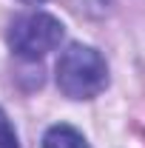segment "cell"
Segmentation results:
<instances>
[{
    "label": "cell",
    "instance_id": "1",
    "mask_svg": "<svg viewBox=\"0 0 145 148\" xmlns=\"http://www.w3.org/2000/svg\"><path fill=\"white\" fill-rule=\"evenodd\" d=\"M108 86V66L91 46L71 43L57 60V88L68 100H91Z\"/></svg>",
    "mask_w": 145,
    "mask_h": 148
},
{
    "label": "cell",
    "instance_id": "2",
    "mask_svg": "<svg viewBox=\"0 0 145 148\" xmlns=\"http://www.w3.org/2000/svg\"><path fill=\"white\" fill-rule=\"evenodd\" d=\"M66 34L63 23L46 12H31V14H23L9 26V46L12 51L23 60H40L49 51H54L60 46V40Z\"/></svg>",
    "mask_w": 145,
    "mask_h": 148
},
{
    "label": "cell",
    "instance_id": "5",
    "mask_svg": "<svg viewBox=\"0 0 145 148\" xmlns=\"http://www.w3.org/2000/svg\"><path fill=\"white\" fill-rule=\"evenodd\" d=\"M23 3H43V0H23Z\"/></svg>",
    "mask_w": 145,
    "mask_h": 148
},
{
    "label": "cell",
    "instance_id": "3",
    "mask_svg": "<svg viewBox=\"0 0 145 148\" xmlns=\"http://www.w3.org/2000/svg\"><path fill=\"white\" fill-rule=\"evenodd\" d=\"M43 148H91V145L71 125H51L43 137Z\"/></svg>",
    "mask_w": 145,
    "mask_h": 148
},
{
    "label": "cell",
    "instance_id": "4",
    "mask_svg": "<svg viewBox=\"0 0 145 148\" xmlns=\"http://www.w3.org/2000/svg\"><path fill=\"white\" fill-rule=\"evenodd\" d=\"M0 148H20L17 131L12 128V123H9V117L3 114V108H0Z\"/></svg>",
    "mask_w": 145,
    "mask_h": 148
}]
</instances>
